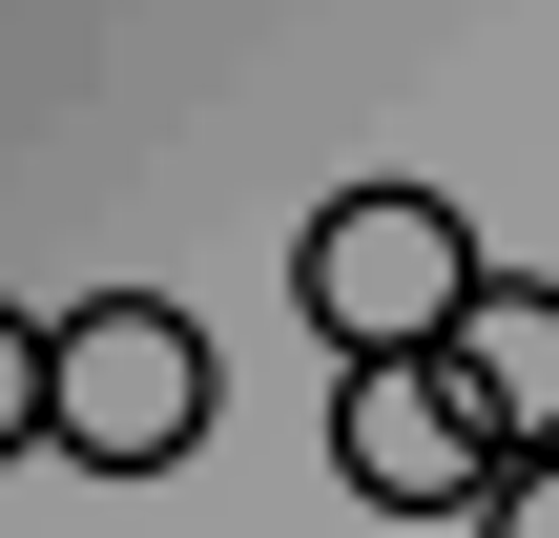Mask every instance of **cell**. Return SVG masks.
Returning <instances> with one entry per match:
<instances>
[{"label": "cell", "instance_id": "8992f818", "mask_svg": "<svg viewBox=\"0 0 559 538\" xmlns=\"http://www.w3.org/2000/svg\"><path fill=\"white\" fill-rule=\"evenodd\" d=\"M477 538H559V456H519V477L477 498Z\"/></svg>", "mask_w": 559, "mask_h": 538}, {"label": "cell", "instance_id": "277c9868", "mask_svg": "<svg viewBox=\"0 0 559 538\" xmlns=\"http://www.w3.org/2000/svg\"><path fill=\"white\" fill-rule=\"evenodd\" d=\"M456 394L498 415V456H559V290H539V270H477V311H456Z\"/></svg>", "mask_w": 559, "mask_h": 538}, {"label": "cell", "instance_id": "7a4b0ae2", "mask_svg": "<svg viewBox=\"0 0 559 538\" xmlns=\"http://www.w3.org/2000/svg\"><path fill=\"white\" fill-rule=\"evenodd\" d=\"M187 435H207V332L166 290H83L62 311V456L83 477H166Z\"/></svg>", "mask_w": 559, "mask_h": 538}, {"label": "cell", "instance_id": "5b68a950", "mask_svg": "<svg viewBox=\"0 0 559 538\" xmlns=\"http://www.w3.org/2000/svg\"><path fill=\"white\" fill-rule=\"evenodd\" d=\"M0 456H62V311H0Z\"/></svg>", "mask_w": 559, "mask_h": 538}, {"label": "cell", "instance_id": "3957f363", "mask_svg": "<svg viewBox=\"0 0 559 538\" xmlns=\"http://www.w3.org/2000/svg\"><path fill=\"white\" fill-rule=\"evenodd\" d=\"M332 477H353L373 518H477L519 456H498V415L456 394V352H353V394H332Z\"/></svg>", "mask_w": 559, "mask_h": 538}, {"label": "cell", "instance_id": "6da1fadb", "mask_svg": "<svg viewBox=\"0 0 559 538\" xmlns=\"http://www.w3.org/2000/svg\"><path fill=\"white\" fill-rule=\"evenodd\" d=\"M290 311H311L332 373H353V352H456V311H477V228H456L436 187H332V207L290 228Z\"/></svg>", "mask_w": 559, "mask_h": 538}]
</instances>
